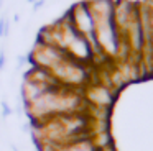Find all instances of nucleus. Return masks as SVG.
I'll list each match as a JSON object with an SVG mask.
<instances>
[{
  "mask_svg": "<svg viewBox=\"0 0 153 151\" xmlns=\"http://www.w3.org/2000/svg\"><path fill=\"white\" fill-rule=\"evenodd\" d=\"M40 151H99L92 140L89 136H82L73 140L69 143L59 144V146H53V148H40Z\"/></svg>",
  "mask_w": 153,
  "mask_h": 151,
  "instance_id": "1",
  "label": "nucleus"
},
{
  "mask_svg": "<svg viewBox=\"0 0 153 151\" xmlns=\"http://www.w3.org/2000/svg\"><path fill=\"white\" fill-rule=\"evenodd\" d=\"M0 107H2V112H0V113H2V117H4V118H7V117H10V115H12V107L8 105L7 100L0 102Z\"/></svg>",
  "mask_w": 153,
  "mask_h": 151,
  "instance_id": "2",
  "label": "nucleus"
},
{
  "mask_svg": "<svg viewBox=\"0 0 153 151\" xmlns=\"http://www.w3.org/2000/svg\"><path fill=\"white\" fill-rule=\"evenodd\" d=\"M10 35V20L5 16V25H4V36L7 38V36Z\"/></svg>",
  "mask_w": 153,
  "mask_h": 151,
  "instance_id": "3",
  "label": "nucleus"
},
{
  "mask_svg": "<svg viewBox=\"0 0 153 151\" xmlns=\"http://www.w3.org/2000/svg\"><path fill=\"white\" fill-rule=\"evenodd\" d=\"M43 5H45V0H36V2L33 3V8H31V10H33V12H38Z\"/></svg>",
  "mask_w": 153,
  "mask_h": 151,
  "instance_id": "4",
  "label": "nucleus"
},
{
  "mask_svg": "<svg viewBox=\"0 0 153 151\" xmlns=\"http://www.w3.org/2000/svg\"><path fill=\"white\" fill-rule=\"evenodd\" d=\"M4 25H5V16H0V38H4Z\"/></svg>",
  "mask_w": 153,
  "mask_h": 151,
  "instance_id": "5",
  "label": "nucleus"
},
{
  "mask_svg": "<svg viewBox=\"0 0 153 151\" xmlns=\"http://www.w3.org/2000/svg\"><path fill=\"white\" fill-rule=\"evenodd\" d=\"M10 148H12V151H20V148H18L17 144H13V143L10 144Z\"/></svg>",
  "mask_w": 153,
  "mask_h": 151,
  "instance_id": "6",
  "label": "nucleus"
},
{
  "mask_svg": "<svg viewBox=\"0 0 153 151\" xmlns=\"http://www.w3.org/2000/svg\"><path fill=\"white\" fill-rule=\"evenodd\" d=\"M13 21H15V23H18V21H20V15H18V13L13 16Z\"/></svg>",
  "mask_w": 153,
  "mask_h": 151,
  "instance_id": "7",
  "label": "nucleus"
},
{
  "mask_svg": "<svg viewBox=\"0 0 153 151\" xmlns=\"http://www.w3.org/2000/svg\"><path fill=\"white\" fill-rule=\"evenodd\" d=\"M28 2H30V3H35V2H36V0H28Z\"/></svg>",
  "mask_w": 153,
  "mask_h": 151,
  "instance_id": "8",
  "label": "nucleus"
},
{
  "mask_svg": "<svg viewBox=\"0 0 153 151\" xmlns=\"http://www.w3.org/2000/svg\"><path fill=\"white\" fill-rule=\"evenodd\" d=\"M2 3H4V0H0V8H2Z\"/></svg>",
  "mask_w": 153,
  "mask_h": 151,
  "instance_id": "9",
  "label": "nucleus"
}]
</instances>
